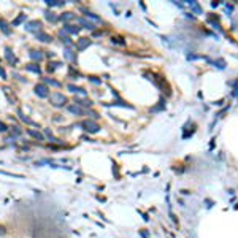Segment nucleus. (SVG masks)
<instances>
[{
	"mask_svg": "<svg viewBox=\"0 0 238 238\" xmlns=\"http://www.w3.org/2000/svg\"><path fill=\"white\" fill-rule=\"evenodd\" d=\"M24 29L27 32H32V33H38V32L43 30V24H41V21H38V19H33V21H27V22H25Z\"/></svg>",
	"mask_w": 238,
	"mask_h": 238,
	"instance_id": "f03ea898",
	"label": "nucleus"
},
{
	"mask_svg": "<svg viewBox=\"0 0 238 238\" xmlns=\"http://www.w3.org/2000/svg\"><path fill=\"white\" fill-rule=\"evenodd\" d=\"M35 37H37L38 41H41V43H51L53 41V37H51L49 33H46V32H38V33H35Z\"/></svg>",
	"mask_w": 238,
	"mask_h": 238,
	"instance_id": "9b49d317",
	"label": "nucleus"
},
{
	"mask_svg": "<svg viewBox=\"0 0 238 238\" xmlns=\"http://www.w3.org/2000/svg\"><path fill=\"white\" fill-rule=\"evenodd\" d=\"M86 113H87V114H91V116H92V119H98V117H100L97 113H95V111H92V110H87Z\"/></svg>",
	"mask_w": 238,
	"mask_h": 238,
	"instance_id": "72a5a7b5",
	"label": "nucleus"
},
{
	"mask_svg": "<svg viewBox=\"0 0 238 238\" xmlns=\"http://www.w3.org/2000/svg\"><path fill=\"white\" fill-rule=\"evenodd\" d=\"M10 130H11V135H13V136H19V135H21V133H22V130L19 129L18 125H13V127H11V129H10Z\"/></svg>",
	"mask_w": 238,
	"mask_h": 238,
	"instance_id": "c85d7f7f",
	"label": "nucleus"
},
{
	"mask_svg": "<svg viewBox=\"0 0 238 238\" xmlns=\"http://www.w3.org/2000/svg\"><path fill=\"white\" fill-rule=\"evenodd\" d=\"M113 43H119V44H124V41H122V38H119V37H116V38L113 37Z\"/></svg>",
	"mask_w": 238,
	"mask_h": 238,
	"instance_id": "4c0bfd02",
	"label": "nucleus"
},
{
	"mask_svg": "<svg viewBox=\"0 0 238 238\" xmlns=\"http://www.w3.org/2000/svg\"><path fill=\"white\" fill-rule=\"evenodd\" d=\"M140 235H141L143 238H149V233H148V230H145V228H141V230H140Z\"/></svg>",
	"mask_w": 238,
	"mask_h": 238,
	"instance_id": "e433bc0d",
	"label": "nucleus"
},
{
	"mask_svg": "<svg viewBox=\"0 0 238 238\" xmlns=\"http://www.w3.org/2000/svg\"><path fill=\"white\" fill-rule=\"evenodd\" d=\"M164 108H165L164 98H160V100H159V105H157V106H154V108H151V111H160V110H164Z\"/></svg>",
	"mask_w": 238,
	"mask_h": 238,
	"instance_id": "c756f323",
	"label": "nucleus"
},
{
	"mask_svg": "<svg viewBox=\"0 0 238 238\" xmlns=\"http://www.w3.org/2000/svg\"><path fill=\"white\" fill-rule=\"evenodd\" d=\"M92 44V40L91 38H87V37H83V38H79L78 41H76V44H75V48H76V51H79V53H83L84 49H87L89 46Z\"/></svg>",
	"mask_w": 238,
	"mask_h": 238,
	"instance_id": "39448f33",
	"label": "nucleus"
},
{
	"mask_svg": "<svg viewBox=\"0 0 238 238\" xmlns=\"http://www.w3.org/2000/svg\"><path fill=\"white\" fill-rule=\"evenodd\" d=\"M0 30L5 35H11V24L5 18H0Z\"/></svg>",
	"mask_w": 238,
	"mask_h": 238,
	"instance_id": "9d476101",
	"label": "nucleus"
},
{
	"mask_svg": "<svg viewBox=\"0 0 238 238\" xmlns=\"http://www.w3.org/2000/svg\"><path fill=\"white\" fill-rule=\"evenodd\" d=\"M44 19L49 22H56V21H59V16L54 11H51V10H44Z\"/></svg>",
	"mask_w": 238,
	"mask_h": 238,
	"instance_id": "f3484780",
	"label": "nucleus"
},
{
	"mask_svg": "<svg viewBox=\"0 0 238 238\" xmlns=\"http://www.w3.org/2000/svg\"><path fill=\"white\" fill-rule=\"evenodd\" d=\"M79 10H81V11L84 13L86 19H87V21H91L92 24H100V22H102V18H98V16H97V14H94L92 11H89V10H86V8H83V6H81Z\"/></svg>",
	"mask_w": 238,
	"mask_h": 238,
	"instance_id": "423d86ee",
	"label": "nucleus"
},
{
	"mask_svg": "<svg viewBox=\"0 0 238 238\" xmlns=\"http://www.w3.org/2000/svg\"><path fill=\"white\" fill-rule=\"evenodd\" d=\"M67 110H68L72 114H75V116H83V114L86 113V110H83V108L79 106V105H76V103L67 105Z\"/></svg>",
	"mask_w": 238,
	"mask_h": 238,
	"instance_id": "0eeeda50",
	"label": "nucleus"
},
{
	"mask_svg": "<svg viewBox=\"0 0 238 238\" xmlns=\"http://www.w3.org/2000/svg\"><path fill=\"white\" fill-rule=\"evenodd\" d=\"M211 6H213V8H216V6H219V2H213V3H211Z\"/></svg>",
	"mask_w": 238,
	"mask_h": 238,
	"instance_id": "a19ab883",
	"label": "nucleus"
},
{
	"mask_svg": "<svg viewBox=\"0 0 238 238\" xmlns=\"http://www.w3.org/2000/svg\"><path fill=\"white\" fill-rule=\"evenodd\" d=\"M49 103L53 105L54 108H62L67 105V102H68V98L65 97L63 94H60V92H53V94H49Z\"/></svg>",
	"mask_w": 238,
	"mask_h": 238,
	"instance_id": "f257e3e1",
	"label": "nucleus"
},
{
	"mask_svg": "<svg viewBox=\"0 0 238 238\" xmlns=\"http://www.w3.org/2000/svg\"><path fill=\"white\" fill-rule=\"evenodd\" d=\"M25 70H27V72L35 73V75H41V68H40V65H38V63H35V62L27 63V65H25Z\"/></svg>",
	"mask_w": 238,
	"mask_h": 238,
	"instance_id": "ddd939ff",
	"label": "nucleus"
},
{
	"mask_svg": "<svg viewBox=\"0 0 238 238\" xmlns=\"http://www.w3.org/2000/svg\"><path fill=\"white\" fill-rule=\"evenodd\" d=\"M187 3H189L190 10H192L195 14H200V13H202V8H200V5H198L197 2H187Z\"/></svg>",
	"mask_w": 238,
	"mask_h": 238,
	"instance_id": "a878e982",
	"label": "nucleus"
},
{
	"mask_svg": "<svg viewBox=\"0 0 238 238\" xmlns=\"http://www.w3.org/2000/svg\"><path fill=\"white\" fill-rule=\"evenodd\" d=\"M214 65H218V68H224V67H225V62H224L222 59H219L218 62H214Z\"/></svg>",
	"mask_w": 238,
	"mask_h": 238,
	"instance_id": "f704fd0d",
	"label": "nucleus"
},
{
	"mask_svg": "<svg viewBox=\"0 0 238 238\" xmlns=\"http://www.w3.org/2000/svg\"><path fill=\"white\" fill-rule=\"evenodd\" d=\"M43 56H44V54L41 53V51H37V49H32L30 53H29V57H30L32 60H35V63L40 62V60L43 59Z\"/></svg>",
	"mask_w": 238,
	"mask_h": 238,
	"instance_id": "2eb2a0df",
	"label": "nucleus"
},
{
	"mask_svg": "<svg viewBox=\"0 0 238 238\" xmlns=\"http://www.w3.org/2000/svg\"><path fill=\"white\" fill-rule=\"evenodd\" d=\"M5 233H6L5 227H3V225H0V235H5Z\"/></svg>",
	"mask_w": 238,
	"mask_h": 238,
	"instance_id": "ea45409f",
	"label": "nucleus"
},
{
	"mask_svg": "<svg viewBox=\"0 0 238 238\" xmlns=\"http://www.w3.org/2000/svg\"><path fill=\"white\" fill-rule=\"evenodd\" d=\"M18 116H19V119H21L22 122L29 124V125H35V122H33V121L30 119V117H27V116H25L24 113H22V110H21V108H19V110H18Z\"/></svg>",
	"mask_w": 238,
	"mask_h": 238,
	"instance_id": "aec40b11",
	"label": "nucleus"
},
{
	"mask_svg": "<svg viewBox=\"0 0 238 238\" xmlns=\"http://www.w3.org/2000/svg\"><path fill=\"white\" fill-rule=\"evenodd\" d=\"M75 103L76 105H79V106H86V108H91L92 106V102L91 100H87V98H83V100H81V98H76V100H75Z\"/></svg>",
	"mask_w": 238,
	"mask_h": 238,
	"instance_id": "393cba45",
	"label": "nucleus"
},
{
	"mask_svg": "<svg viewBox=\"0 0 238 238\" xmlns=\"http://www.w3.org/2000/svg\"><path fill=\"white\" fill-rule=\"evenodd\" d=\"M44 79V84H51V86H56V87H60V86H62V84H60V83L59 81H56V79H53V78H43Z\"/></svg>",
	"mask_w": 238,
	"mask_h": 238,
	"instance_id": "cd10ccee",
	"label": "nucleus"
},
{
	"mask_svg": "<svg viewBox=\"0 0 238 238\" xmlns=\"http://www.w3.org/2000/svg\"><path fill=\"white\" fill-rule=\"evenodd\" d=\"M44 136H46L49 141H53V143H59V145H62V141H60L59 138H56V136L53 135V132H51L49 129H44Z\"/></svg>",
	"mask_w": 238,
	"mask_h": 238,
	"instance_id": "412c9836",
	"label": "nucleus"
},
{
	"mask_svg": "<svg viewBox=\"0 0 238 238\" xmlns=\"http://www.w3.org/2000/svg\"><path fill=\"white\" fill-rule=\"evenodd\" d=\"M44 3H46L48 8H54V6H63V5H65L63 0H44Z\"/></svg>",
	"mask_w": 238,
	"mask_h": 238,
	"instance_id": "6ab92c4d",
	"label": "nucleus"
},
{
	"mask_svg": "<svg viewBox=\"0 0 238 238\" xmlns=\"http://www.w3.org/2000/svg\"><path fill=\"white\" fill-rule=\"evenodd\" d=\"M0 132H2V133L8 132V127H6V124L3 122V121H0Z\"/></svg>",
	"mask_w": 238,
	"mask_h": 238,
	"instance_id": "473e14b6",
	"label": "nucleus"
},
{
	"mask_svg": "<svg viewBox=\"0 0 238 238\" xmlns=\"http://www.w3.org/2000/svg\"><path fill=\"white\" fill-rule=\"evenodd\" d=\"M72 19H75V13H72V11H63L62 14H59V21L68 22V21H72Z\"/></svg>",
	"mask_w": 238,
	"mask_h": 238,
	"instance_id": "a211bd4d",
	"label": "nucleus"
},
{
	"mask_svg": "<svg viewBox=\"0 0 238 238\" xmlns=\"http://www.w3.org/2000/svg\"><path fill=\"white\" fill-rule=\"evenodd\" d=\"M68 75H70V76H72V78H73V79H76V78H78V76H79V73H78V72H76V70H75V68H73V67H70V68H68Z\"/></svg>",
	"mask_w": 238,
	"mask_h": 238,
	"instance_id": "7c9ffc66",
	"label": "nucleus"
},
{
	"mask_svg": "<svg viewBox=\"0 0 238 238\" xmlns=\"http://www.w3.org/2000/svg\"><path fill=\"white\" fill-rule=\"evenodd\" d=\"M87 79L91 83H94V84H102V79H98L97 76H87Z\"/></svg>",
	"mask_w": 238,
	"mask_h": 238,
	"instance_id": "2f4dec72",
	"label": "nucleus"
},
{
	"mask_svg": "<svg viewBox=\"0 0 238 238\" xmlns=\"http://www.w3.org/2000/svg\"><path fill=\"white\" fill-rule=\"evenodd\" d=\"M59 67H62V63H60V62H49L46 68H48V72H49V73H53L54 70L59 68Z\"/></svg>",
	"mask_w": 238,
	"mask_h": 238,
	"instance_id": "bb28decb",
	"label": "nucleus"
},
{
	"mask_svg": "<svg viewBox=\"0 0 238 238\" xmlns=\"http://www.w3.org/2000/svg\"><path fill=\"white\" fill-rule=\"evenodd\" d=\"M81 127L84 129V132H87V133H97L98 130H100V125H98L95 121H92V119L83 121V122H81Z\"/></svg>",
	"mask_w": 238,
	"mask_h": 238,
	"instance_id": "7ed1b4c3",
	"label": "nucleus"
},
{
	"mask_svg": "<svg viewBox=\"0 0 238 238\" xmlns=\"http://www.w3.org/2000/svg\"><path fill=\"white\" fill-rule=\"evenodd\" d=\"M67 89H68L70 92H73V94H79V95H83V97H86V95H87L86 89H83V87H76L75 84H68V86H67Z\"/></svg>",
	"mask_w": 238,
	"mask_h": 238,
	"instance_id": "4468645a",
	"label": "nucleus"
},
{
	"mask_svg": "<svg viewBox=\"0 0 238 238\" xmlns=\"http://www.w3.org/2000/svg\"><path fill=\"white\" fill-rule=\"evenodd\" d=\"M5 59L8 60V62L11 63V65L18 63V57L14 56V53L11 51V48H10V46H6V48H5Z\"/></svg>",
	"mask_w": 238,
	"mask_h": 238,
	"instance_id": "1a4fd4ad",
	"label": "nucleus"
},
{
	"mask_svg": "<svg viewBox=\"0 0 238 238\" xmlns=\"http://www.w3.org/2000/svg\"><path fill=\"white\" fill-rule=\"evenodd\" d=\"M25 19H27V16L24 14V13H19L18 14V18L14 19V21L11 22V27H16V25H19V24H22V22L25 21Z\"/></svg>",
	"mask_w": 238,
	"mask_h": 238,
	"instance_id": "b1692460",
	"label": "nucleus"
},
{
	"mask_svg": "<svg viewBox=\"0 0 238 238\" xmlns=\"http://www.w3.org/2000/svg\"><path fill=\"white\" fill-rule=\"evenodd\" d=\"M14 140H16V136H8V138H5V141L6 143H13Z\"/></svg>",
	"mask_w": 238,
	"mask_h": 238,
	"instance_id": "58836bf2",
	"label": "nucleus"
},
{
	"mask_svg": "<svg viewBox=\"0 0 238 238\" xmlns=\"http://www.w3.org/2000/svg\"><path fill=\"white\" fill-rule=\"evenodd\" d=\"M33 92H35V95H38L40 98L49 97V87H48L44 83H40V84L35 86V87H33Z\"/></svg>",
	"mask_w": 238,
	"mask_h": 238,
	"instance_id": "20e7f679",
	"label": "nucleus"
},
{
	"mask_svg": "<svg viewBox=\"0 0 238 238\" xmlns=\"http://www.w3.org/2000/svg\"><path fill=\"white\" fill-rule=\"evenodd\" d=\"M63 57L70 62H76V53H73L70 49H63Z\"/></svg>",
	"mask_w": 238,
	"mask_h": 238,
	"instance_id": "4be33fe9",
	"label": "nucleus"
},
{
	"mask_svg": "<svg viewBox=\"0 0 238 238\" xmlns=\"http://www.w3.org/2000/svg\"><path fill=\"white\" fill-rule=\"evenodd\" d=\"M59 38L62 40V43H63V44H67V46H73L72 40H70V37L67 35V32L63 30V29H62V30H59Z\"/></svg>",
	"mask_w": 238,
	"mask_h": 238,
	"instance_id": "dca6fc26",
	"label": "nucleus"
},
{
	"mask_svg": "<svg viewBox=\"0 0 238 238\" xmlns=\"http://www.w3.org/2000/svg\"><path fill=\"white\" fill-rule=\"evenodd\" d=\"M0 78H2V79H6V72H5V68H3L2 65H0Z\"/></svg>",
	"mask_w": 238,
	"mask_h": 238,
	"instance_id": "c9c22d12",
	"label": "nucleus"
},
{
	"mask_svg": "<svg viewBox=\"0 0 238 238\" xmlns=\"http://www.w3.org/2000/svg\"><path fill=\"white\" fill-rule=\"evenodd\" d=\"M27 133L30 136H33V138H37V140H40V141H43L44 140V135L43 133H40L38 130H33V129H27Z\"/></svg>",
	"mask_w": 238,
	"mask_h": 238,
	"instance_id": "5701e85b",
	"label": "nucleus"
},
{
	"mask_svg": "<svg viewBox=\"0 0 238 238\" xmlns=\"http://www.w3.org/2000/svg\"><path fill=\"white\" fill-rule=\"evenodd\" d=\"M76 21H78L79 25H83L81 29H87V30H91V32L95 30V24H92V22L87 21L86 18H76Z\"/></svg>",
	"mask_w": 238,
	"mask_h": 238,
	"instance_id": "6e6552de",
	"label": "nucleus"
},
{
	"mask_svg": "<svg viewBox=\"0 0 238 238\" xmlns=\"http://www.w3.org/2000/svg\"><path fill=\"white\" fill-rule=\"evenodd\" d=\"M63 30H65L67 33H70V35H78L79 30H81V27L73 25V24H65V25H63Z\"/></svg>",
	"mask_w": 238,
	"mask_h": 238,
	"instance_id": "f8f14e48",
	"label": "nucleus"
}]
</instances>
